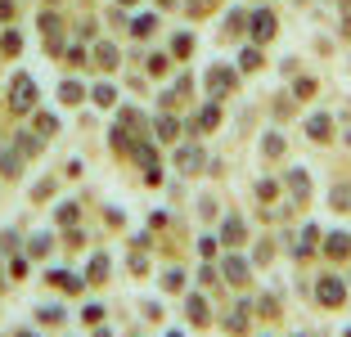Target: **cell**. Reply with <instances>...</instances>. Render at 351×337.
I'll list each match as a JSON object with an SVG mask.
<instances>
[{
  "label": "cell",
  "mask_w": 351,
  "mask_h": 337,
  "mask_svg": "<svg viewBox=\"0 0 351 337\" xmlns=\"http://www.w3.org/2000/svg\"><path fill=\"white\" fill-rule=\"evenodd\" d=\"M122 5H135V0H122Z\"/></svg>",
  "instance_id": "obj_28"
},
{
  "label": "cell",
  "mask_w": 351,
  "mask_h": 337,
  "mask_svg": "<svg viewBox=\"0 0 351 337\" xmlns=\"http://www.w3.org/2000/svg\"><path fill=\"white\" fill-rule=\"evenodd\" d=\"M293 95H298V99H311V95H315V82H298V90H293Z\"/></svg>",
  "instance_id": "obj_25"
},
{
  "label": "cell",
  "mask_w": 351,
  "mask_h": 337,
  "mask_svg": "<svg viewBox=\"0 0 351 337\" xmlns=\"http://www.w3.org/2000/svg\"><path fill=\"white\" fill-rule=\"evenodd\" d=\"M54 126H59V122H54L50 112H41V117H36V131H41V135H54Z\"/></svg>",
  "instance_id": "obj_21"
},
{
  "label": "cell",
  "mask_w": 351,
  "mask_h": 337,
  "mask_svg": "<svg viewBox=\"0 0 351 337\" xmlns=\"http://www.w3.org/2000/svg\"><path fill=\"white\" fill-rule=\"evenodd\" d=\"M10 14H14V5H10V0H0V18H10Z\"/></svg>",
  "instance_id": "obj_27"
},
{
  "label": "cell",
  "mask_w": 351,
  "mask_h": 337,
  "mask_svg": "<svg viewBox=\"0 0 351 337\" xmlns=\"http://www.w3.org/2000/svg\"><path fill=\"white\" fill-rule=\"evenodd\" d=\"M32 103H36V82H32L27 72H19V77H14V86H10V108L14 112H27Z\"/></svg>",
  "instance_id": "obj_1"
},
{
  "label": "cell",
  "mask_w": 351,
  "mask_h": 337,
  "mask_svg": "<svg viewBox=\"0 0 351 337\" xmlns=\"http://www.w3.org/2000/svg\"><path fill=\"white\" fill-rule=\"evenodd\" d=\"M27 252H32V256H45V252H50V238H32Z\"/></svg>",
  "instance_id": "obj_24"
},
{
  "label": "cell",
  "mask_w": 351,
  "mask_h": 337,
  "mask_svg": "<svg viewBox=\"0 0 351 337\" xmlns=\"http://www.w3.org/2000/svg\"><path fill=\"white\" fill-rule=\"evenodd\" d=\"M176 162H180V171H198V166H203V153H198V149H180Z\"/></svg>",
  "instance_id": "obj_9"
},
{
  "label": "cell",
  "mask_w": 351,
  "mask_h": 337,
  "mask_svg": "<svg viewBox=\"0 0 351 337\" xmlns=\"http://www.w3.org/2000/svg\"><path fill=\"white\" fill-rule=\"evenodd\" d=\"M221 238H226L230 247H239L243 238H248V234H243V221H239V216H230V221H226V229H221Z\"/></svg>",
  "instance_id": "obj_6"
},
{
  "label": "cell",
  "mask_w": 351,
  "mask_h": 337,
  "mask_svg": "<svg viewBox=\"0 0 351 337\" xmlns=\"http://www.w3.org/2000/svg\"><path fill=\"white\" fill-rule=\"evenodd\" d=\"M90 99H95V103H99V108H113V103H117V86H108V82H99V86H95V90H90Z\"/></svg>",
  "instance_id": "obj_7"
},
{
  "label": "cell",
  "mask_w": 351,
  "mask_h": 337,
  "mask_svg": "<svg viewBox=\"0 0 351 337\" xmlns=\"http://www.w3.org/2000/svg\"><path fill=\"white\" fill-rule=\"evenodd\" d=\"M82 90H86L82 82H63V86H59V99H63V103H82Z\"/></svg>",
  "instance_id": "obj_11"
},
{
  "label": "cell",
  "mask_w": 351,
  "mask_h": 337,
  "mask_svg": "<svg viewBox=\"0 0 351 337\" xmlns=\"http://www.w3.org/2000/svg\"><path fill=\"white\" fill-rule=\"evenodd\" d=\"M207 86H212V95H230L234 90V72L217 63V68H207Z\"/></svg>",
  "instance_id": "obj_2"
},
{
  "label": "cell",
  "mask_w": 351,
  "mask_h": 337,
  "mask_svg": "<svg viewBox=\"0 0 351 337\" xmlns=\"http://www.w3.org/2000/svg\"><path fill=\"white\" fill-rule=\"evenodd\" d=\"M171 50H176V59H185V54L194 50V36H185V32H180V36L171 41Z\"/></svg>",
  "instance_id": "obj_16"
},
{
  "label": "cell",
  "mask_w": 351,
  "mask_h": 337,
  "mask_svg": "<svg viewBox=\"0 0 351 337\" xmlns=\"http://www.w3.org/2000/svg\"><path fill=\"white\" fill-rule=\"evenodd\" d=\"M0 50H5V54H19L23 50V36H19V32H5V36H0Z\"/></svg>",
  "instance_id": "obj_15"
},
{
  "label": "cell",
  "mask_w": 351,
  "mask_h": 337,
  "mask_svg": "<svg viewBox=\"0 0 351 337\" xmlns=\"http://www.w3.org/2000/svg\"><path fill=\"white\" fill-rule=\"evenodd\" d=\"M135 162H145V166H154V149H149V144H135Z\"/></svg>",
  "instance_id": "obj_23"
},
{
  "label": "cell",
  "mask_w": 351,
  "mask_h": 337,
  "mask_svg": "<svg viewBox=\"0 0 351 337\" xmlns=\"http://www.w3.org/2000/svg\"><path fill=\"white\" fill-rule=\"evenodd\" d=\"M324 252H329V256H347V252H351V234L333 229V234H329V243H324Z\"/></svg>",
  "instance_id": "obj_5"
},
{
  "label": "cell",
  "mask_w": 351,
  "mask_h": 337,
  "mask_svg": "<svg viewBox=\"0 0 351 337\" xmlns=\"http://www.w3.org/2000/svg\"><path fill=\"white\" fill-rule=\"evenodd\" d=\"M289 189H293V198H306V194H311L306 171H289Z\"/></svg>",
  "instance_id": "obj_10"
},
{
  "label": "cell",
  "mask_w": 351,
  "mask_h": 337,
  "mask_svg": "<svg viewBox=\"0 0 351 337\" xmlns=\"http://www.w3.org/2000/svg\"><path fill=\"white\" fill-rule=\"evenodd\" d=\"M226 279H230V284H243V279H248V261L230 256V261H226Z\"/></svg>",
  "instance_id": "obj_8"
},
{
  "label": "cell",
  "mask_w": 351,
  "mask_h": 337,
  "mask_svg": "<svg viewBox=\"0 0 351 337\" xmlns=\"http://www.w3.org/2000/svg\"><path fill=\"white\" fill-rule=\"evenodd\" d=\"M95 63L99 68H117V50L113 45H95Z\"/></svg>",
  "instance_id": "obj_14"
},
{
  "label": "cell",
  "mask_w": 351,
  "mask_h": 337,
  "mask_svg": "<svg viewBox=\"0 0 351 337\" xmlns=\"http://www.w3.org/2000/svg\"><path fill=\"white\" fill-rule=\"evenodd\" d=\"M217 122H221V108H217V103H207V108L198 112V131H212Z\"/></svg>",
  "instance_id": "obj_12"
},
{
  "label": "cell",
  "mask_w": 351,
  "mask_h": 337,
  "mask_svg": "<svg viewBox=\"0 0 351 337\" xmlns=\"http://www.w3.org/2000/svg\"><path fill=\"white\" fill-rule=\"evenodd\" d=\"M131 32L135 36H149V32H154V14H140V18L131 23Z\"/></svg>",
  "instance_id": "obj_17"
},
{
  "label": "cell",
  "mask_w": 351,
  "mask_h": 337,
  "mask_svg": "<svg viewBox=\"0 0 351 337\" xmlns=\"http://www.w3.org/2000/svg\"><path fill=\"white\" fill-rule=\"evenodd\" d=\"M104 275H108V256H90V279H104Z\"/></svg>",
  "instance_id": "obj_19"
},
{
  "label": "cell",
  "mask_w": 351,
  "mask_h": 337,
  "mask_svg": "<svg viewBox=\"0 0 351 337\" xmlns=\"http://www.w3.org/2000/svg\"><path fill=\"white\" fill-rule=\"evenodd\" d=\"M239 68H248V72H252V68H261V54L248 45V50H243V59H239Z\"/></svg>",
  "instance_id": "obj_20"
},
{
  "label": "cell",
  "mask_w": 351,
  "mask_h": 337,
  "mask_svg": "<svg viewBox=\"0 0 351 337\" xmlns=\"http://www.w3.org/2000/svg\"><path fill=\"white\" fill-rule=\"evenodd\" d=\"M284 153V140H279V135H266V158H279Z\"/></svg>",
  "instance_id": "obj_22"
},
{
  "label": "cell",
  "mask_w": 351,
  "mask_h": 337,
  "mask_svg": "<svg viewBox=\"0 0 351 337\" xmlns=\"http://www.w3.org/2000/svg\"><path fill=\"white\" fill-rule=\"evenodd\" d=\"M158 140H176V117H158Z\"/></svg>",
  "instance_id": "obj_18"
},
{
  "label": "cell",
  "mask_w": 351,
  "mask_h": 337,
  "mask_svg": "<svg viewBox=\"0 0 351 337\" xmlns=\"http://www.w3.org/2000/svg\"><path fill=\"white\" fill-rule=\"evenodd\" d=\"M315 297H320L324 306H342V284L338 279H320V284H315Z\"/></svg>",
  "instance_id": "obj_4"
},
{
  "label": "cell",
  "mask_w": 351,
  "mask_h": 337,
  "mask_svg": "<svg viewBox=\"0 0 351 337\" xmlns=\"http://www.w3.org/2000/svg\"><path fill=\"white\" fill-rule=\"evenodd\" d=\"M257 194H261V198H266V203H270V198H275L279 189H275V184H270V180H261V184H257Z\"/></svg>",
  "instance_id": "obj_26"
},
{
  "label": "cell",
  "mask_w": 351,
  "mask_h": 337,
  "mask_svg": "<svg viewBox=\"0 0 351 337\" xmlns=\"http://www.w3.org/2000/svg\"><path fill=\"white\" fill-rule=\"evenodd\" d=\"M306 135H311V140H329V117H311Z\"/></svg>",
  "instance_id": "obj_13"
},
{
  "label": "cell",
  "mask_w": 351,
  "mask_h": 337,
  "mask_svg": "<svg viewBox=\"0 0 351 337\" xmlns=\"http://www.w3.org/2000/svg\"><path fill=\"white\" fill-rule=\"evenodd\" d=\"M248 23H252V41H270V36H275V14L270 10H257Z\"/></svg>",
  "instance_id": "obj_3"
}]
</instances>
